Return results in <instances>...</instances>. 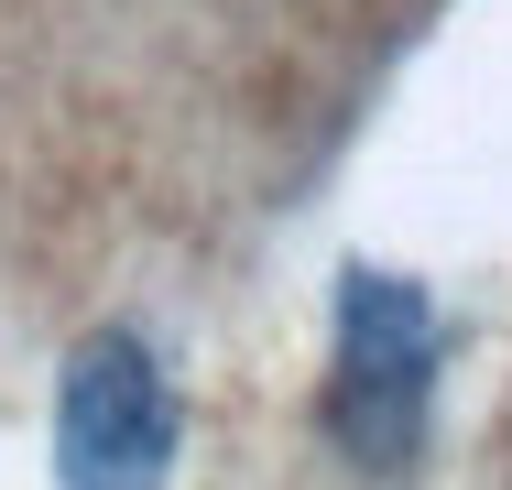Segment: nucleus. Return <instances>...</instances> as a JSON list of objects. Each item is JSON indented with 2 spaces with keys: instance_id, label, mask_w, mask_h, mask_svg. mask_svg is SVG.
I'll use <instances>...</instances> for the list:
<instances>
[{
  "instance_id": "nucleus-2",
  "label": "nucleus",
  "mask_w": 512,
  "mask_h": 490,
  "mask_svg": "<svg viewBox=\"0 0 512 490\" xmlns=\"http://www.w3.org/2000/svg\"><path fill=\"white\" fill-rule=\"evenodd\" d=\"M175 436L186 414L142 327H99L66 349V382H55V480L66 490H164Z\"/></svg>"
},
{
  "instance_id": "nucleus-1",
  "label": "nucleus",
  "mask_w": 512,
  "mask_h": 490,
  "mask_svg": "<svg viewBox=\"0 0 512 490\" xmlns=\"http://www.w3.org/2000/svg\"><path fill=\"white\" fill-rule=\"evenodd\" d=\"M436 371H447V316L414 273L349 262L338 273V338H327V436L349 469L404 480L436 425Z\"/></svg>"
}]
</instances>
